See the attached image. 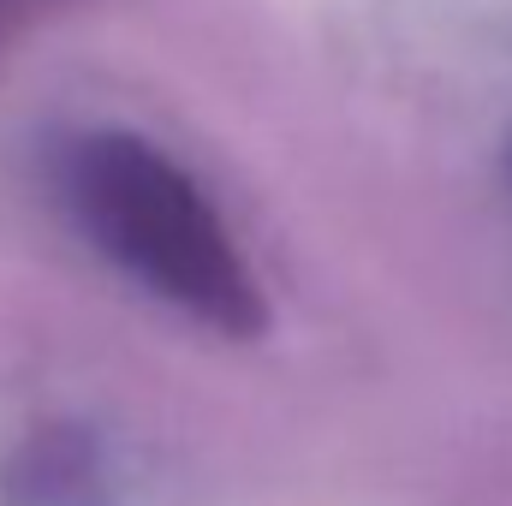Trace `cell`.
<instances>
[{"label":"cell","mask_w":512,"mask_h":506,"mask_svg":"<svg viewBox=\"0 0 512 506\" xmlns=\"http://www.w3.org/2000/svg\"><path fill=\"white\" fill-rule=\"evenodd\" d=\"M84 215L108 251L167 298L245 334L256 328V286L239 268L221 221L203 209L191 179H179L143 143H96L84 155Z\"/></svg>","instance_id":"cell-1"}]
</instances>
